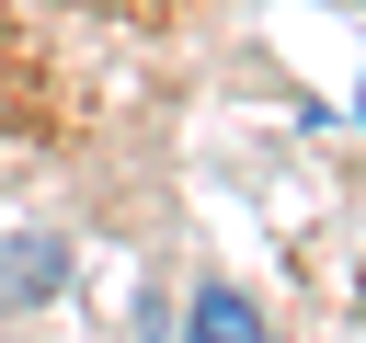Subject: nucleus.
Wrapping results in <instances>:
<instances>
[{
	"label": "nucleus",
	"mask_w": 366,
	"mask_h": 343,
	"mask_svg": "<svg viewBox=\"0 0 366 343\" xmlns=\"http://www.w3.org/2000/svg\"><path fill=\"white\" fill-rule=\"evenodd\" d=\"M183 343H274V332H263V309H252L240 286H194V309H183Z\"/></svg>",
	"instance_id": "nucleus-1"
},
{
	"label": "nucleus",
	"mask_w": 366,
	"mask_h": 343,
	"mask_svg": "<svg viewBox=\"0 0 366 343\" xmlns=\"http://www.w3.org/2000/svg\"><path fill=\"white\" fill-rule=\"evenodd\" d=\"M46 274H57V252H46V240H23V252L0 240V297H46Z\"/></svg>",
	"instance_id": "nucleus-2"
}]
</instances>
